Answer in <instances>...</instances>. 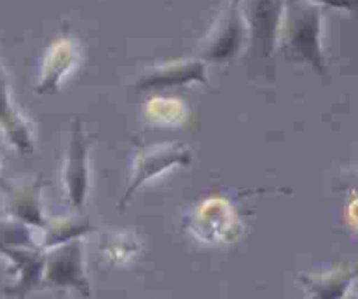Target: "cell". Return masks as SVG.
<instances>
[{
    "label": "cell",
    "instance_id": "cell-1",
    "mask_svg": "<svg viewBox=\"0 0 358 299\" xmlns=\"http://www.w3.org/2000/svg\"><path fill=\"white\" fill-rule=\"evenodd\" d=\"M324 11L313 0H287L280 30V48L289 62L310 65L318 76L327 74L324 46Z\"/></svg>",
    "mask_w": 358,
    "mask_h": 299
},
{
    "label": "cell",
    "instance_id": "cell-2",
    "mask_svg": "<svg viewBox=\"0 0 358 299\" xmlns=\"http://www.w3.org/2000/svg\"><path fill=\"white\" fill-rule=\"evenodd\" d=\"M91 137L84 130L80 119H73L70 125L69 144H66V156L63 163V191L65 200L76 212L86 207L91 189V170H90V153Z\"/></svg>",
    "mask_w": 358,
    "mask_h": 299
},
{
    "label": "cell",
    "instance_id": "cell-3",
    "mask_svg": "<svg viewBox=\"0 0 358 299\" xmlns=\"http://www.w3.org/2000/svg\"><path fill=\"white\" fill-rule=\"evenodd\" d=\"M191 161L192 154L184 144H154L140 149L133 158L131 177L119 202V210H124L133 195L147 182L159 177L164 172L173 170L175 167H189Z\"/></svg>",
    "mask_w": 358,
    "mask_h": 299
},
{
    "label": "cell",
    "instance_id": "cell-4",
    "mask_svg": "<svg viewBox=\"0 0 358 299\" xmlns=\"http://www.w3.org/2000/svg\"><path fill=\"white\" fill-rule=\"evenodd\" d=\"M248 39L250 30L243 11L229 6L210 28L199 49V58L205 63H226L240 55Z\"/></svg>",
    "mask_w": 358,
    "mask_h": 299
},
{
    "label": "cell",
    "instance_id": "cell-5",
    "mask_svg": "<svg viewBox=\"0 0 358 299\" xmlns=\"http://www.w3.org/2000/svg\"><path fill=\"white\" fill-rule=\"evenodd\" d=\"M44 280L58 289H73L83 296H91V287L84 272V245L72 240L45 252Z\"/></svg>",
    "mask_w": 358,
    "mask_h": 299
},
{
    "label": "cell",
    "instance_id": "cell-6",
    "mask_svg": "<svg viewBox=\"0 0 358 299\" xmlns=\"http://www.w3.org/2000/svg\"><path fill=\"white\" fill-rule=\"evenodd\" d=\"M287 0H245L243 14L255 51L268 58L278 48ZM241 4V6H243Z\"/></svg>",
    "mask_w": 358,
    "mask_h": 299
},
{
    "label": "cell",
    "instance_id": "cell-7",
    "mask_svg": "<svg viewBox=\"0 0 358 299\" xmlns=\"http://www.w3.org/2000/svg\"><path fill=\"white\" fill-rule=\"evenodd\" d=\"M0 189L6 198L9 217L35 230H44L48 219L42 207L41 181H0Z\"/></svg>",
    "mask_w": 358,
    "mask_h": 299
},
{
    "label": "cell",
    "instance_id": "cell-8",
    "mask_svg": "<svg viewBox=\"0 0 358 299\" xmlns=\"http://www.w3.org/2000/svg\"><path fill=\"white\" fill-rule=\"evenodd\" d=\"M208 83L206 76V63L201 58L175 60V62L156 65L145 70L136 81L140 91L170 90V88L187 86V84Z\"/></svg>",
    "mask_w": 358,
    "mask_h": 299
},
{
    "label": "cell",
    "instance_id": "cell-9",
    "mask_svg": "<svg viewBox=\"0 0 358 299\" xmlns=\"http://www.w3.org/2000/svg\"><path fill=\"white\" fill-rule=\"evenodd\" d=\"M0 254L9 259L16 275L13 286L6 287L3 294L13 298H24L37 289L44 280L45 252L41 247H0Z\"/></svg>",
    "mask_w": 358,
    "mask_h": 299
},
{
    "label": "cell",
    "instance_id": "cell-10",
    "mask_svg": "<svg viewBox=\"0 0 358 299\" xmlns=\"http://www.w3.org/2000/svg\"><path fill=\"white\" fill-rule=\"evenodd\" d=\"M0 130L6 135L7 142L20 154H31L35 151L31 123L21 114L20 107L14 104L2 63H0Z\"/></svg>",
    "mask_w": 358,
    "mask_h": 299
},
{
    "label": "cell",
    "instance_id": "cell-11",
    "mask_svg": "<svg viewBox=\"0 0 358 299\" xmlns=\"http://www.w3.org/2000/svg\"><path fill=\"white\" fill-rule=\"evenodd\" d=\"M79 46L73 39L62 37L49 46L48 53L44 56L41 69V79H38L37 91L38 95H51L59 90V84L63 83L70 70L79 62Z\"/></svg>",
    "mask_w": 358,
    "mask_h": 299
},
{
    "label": "cell",
    "instance_id": "cell-12",
    "mask_svg": "<svg viewBox=\"0 0 358 299\" xmlns=\"http://www.w3.org/2000/svg\"><path fill=\"white\" fill-rule=\"evenodd\" d=\"M358 279V266H338L322 273H301L299 282L311 299H346Z\"/></svg>",
    "mask_w": 358,
    "mask_h": 299
},
{
    "label": "cell",
    "instance_id": "cell-13",
    "mask_svg": "<svg viewBox=\"0 0 358 299\" xmlns=\"http://www.w3.org/2000/svg\"><path fill=\"white\" fill-rule=\"evenodd\" d=\"M90 231H93V226L86 217L84 219L83 217H59V219L48 221L42 230L41 249L49 251L72 240H79Z\"/></svg>",
    "mask_w": 358,
    "mask_h": 299
},
{
    "label": "cell",
    "instance_id": "cell-14",
    "mask_svg": "<svg viewBox=\"0 0 358 299\" xmlns=\"http://www.w3.org/2000/svg\"><path fill=\"white\" fill-rule=\"evenodd\" d=\"M0 247H41L35 242L31 228L13 217L0 219Z\"/></svg>",
    "mask_w": 358,
    "mask_h": 299
},
{
    "label": "cell",
    "instance_id": "cell-15",
    "mask_svg": "<svg viewBox=\"0 0 358 299\" xmlns=\"http://www.w3.org/2000/svg\"><path fill=\"white\" fill-rule=\"evenodd\" d=\"M184 105L178 100L171 98H156L147 105V116L150 121L161 123V125H173L184 118Z\"/></svg>",
    "mask_w": 358,
    "mask_h": 299
},
{
    "label": "cell",
    "instance_id": "cell-16",
    "mask_svg": "<svg viewBox=\"0 0 358 299\" xmlns=\"http://www.w3.org/2000/svg\"><path fill=\"white\" fill-rule=\"evenodd\" d=\"M318 6L334 7L343 11H358V0H313Z\"/></svg>",
    "mask_w": 358,
    "mask_h": 299
},
{
    "label": "cell",
    "instance_id": "cell-17",
    "mask_svg": "<svg viewBox=\"0 0 358 299\" xmlns=\"http://www.w3.org/2000/svg\"><path fill=\"white\" fill-rule=\"evenodd\" d=\"M245 0H231V6L233 7H241V4H243Z\"/></svg>",
    "mask_w": 358,
    "mask_h": 299
},
{
    "label": "cell",
    "instance_id": "cell-18",
    "mask_svg": "<svg viewBox=\"0 0 358 299\" xmlns=\"http://www.w3.org/2000/svg\"><path fill=\"white\" fill-rule=\"evenodd\" d=\"M348 299H358V298H348Z\"/></svg>",
    "mask_w": 358,
    "mask_h": 299
}]
</instances>
